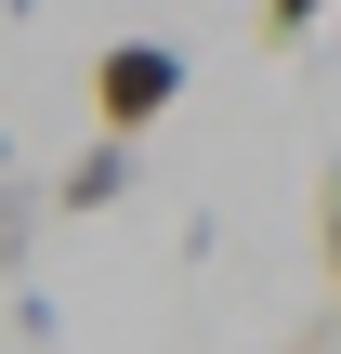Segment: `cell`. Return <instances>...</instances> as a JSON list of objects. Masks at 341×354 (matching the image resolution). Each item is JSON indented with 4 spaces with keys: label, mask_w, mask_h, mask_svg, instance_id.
Segmentation results:
<instances>
[{
    "label": "cell",
    "mask_w": 341,
    "mask_h": 354,
    "mask_svg": "<svg viewBox=\"0 0 341 354\" xmlns=\"http://www.w3.org/2000/svg\"><path fill=\"white\" fill-rule=\"evenodd\" d=\"M171 105H184V53H171V39H105V53H92V131H105V145L158 131Z\"/></svg>",
    "instance_id": "obj_1"
},
{
    "label": "cell",
    "mask_w": 341,
    "mask_h": 354,
    "mask_svg": "<svg viewBox=\"0 0 341 354\" xmlns=\"http://www.w3.org/2000/svg\"><path fill=\"white\" fill-rule=\"evenodd\" d=\"M118 197H131V145H105V131H92V145L53 171V210H118Z\"/></svg>",
    "instance_id": "obj_2"
},
{
    "label": "cell",
    "mask_w": 341,
    "mask_h": 354,
    "mask_svg": "<svg viewBox=\"0 0 341 354\" xmlns=\"http://www.w3.org/2000/svg\"><path fill=\"white\" fill-rule=\"evenodd\" d=\"M315 250H329V302H341V171L315 184Z\"/></svg>",
    "instance_id": "obj_3"
},
{
    "label": "cell",
    "mask_w": 341,
    "mask_h": 354,
    "mask_svg": "<svg viewBox=\"0 0 341 354\" xmlns=\"http://www.w3.org/2000/svg\"><path fill=\"white\" fill-rule=\"evenodd\" d=\"M26 223H39V210H26V184L0 171V263H26Z\"/></svg>",
    "instance_id": "obj_4"
},
{
    "label": "cell",
    "mask_w": 341,
    "mask_h": 354,
    "mask_svg": "<svg viewBox=\"0 0 341 354\" xmlns=\"http://www.w3.org/2000/svg\"><path fill=\"white\" fill-rule=\"evenodd\" d=\"M315 13H329V0H263V39H276V53H289V39H302V26H315Z\"/></svg>",
    "instance_id": "obj_5"
},
{
    "label": "cell",
    "mask_w": 341,
    "mask_h": 354,
    "mask_svg": "<svg viewBox=\"0 0 341 354\" xmlns=\"http://www.w3.org/2000/svg\"><path fill=\"white\" fill-rule=\"evenodd\" d=\"M0 171H13V131H0Z\"/></svg>",
    "instance_id": "obj_6"
}]
</instances>
